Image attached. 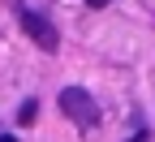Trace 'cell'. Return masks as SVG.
Segmentation results:
<instances>
[{
	"mask_svg": "<svg viewBox=\"0 0 155 142\" xmlns=\"http://www.w3.org/2000/svg\"><path fill=\"white\" fill-rule=\"evenodd\" d=\"M35 116H39V104H35V99H26V104L17 108V125H35Z\"/></svg>",
	"mask_w": 155,
	"mask_h": 142,
	"instance_id": "3957f363",
	"label": "cell"
},
{
	"mask_svg": "<svg viewBox=\"0 0 155 142\" xmlns=\"http://www.w3.org/2000/svg\"><path fill=\"white\" fill-rule=\"evenodd\" d=\"M17 17H22V30H26L43 52H56V48H61V35H56V26L48 22L43 13H35V9H17Z\"/></svg>",
	"mask_w": 155,
	"mask_h": 142,
	"instance_id": "7a4b0ae2",
	"label": "cell"
},
{
	"mask_svg": "<svg viewBox=\"0 0 155 142\" xmlns=\"http://www.w3.org/2000/svg\"><path fill=\"white\" fill-rule=\"evenodd\" d=\"M129 142H147V134H134V138H129Z\"/></svg>",
	"mask_w": 155,
	"mask_h": 142,
	"instance_id": "5b68a950",
	"label": "cell"
},
{
	"mask_svg": "<svg viewBox=\"0 0 155 142\" xmlns=\"http://www.w3.org/2000/svg\"><path fill=\"white\" fill-rule=\"evenodd\" d=\"M0 142H17V138H0Z\"/></svg>",
	"mask_w": 155,
	"mask_h": 142,
	"instance_id": "8992f818",
	"label": "cell"
},
{
	"mask_svg": "<svg viewBox=\"0 0 155 142\" xmlns=\"http://www.w3.org/2000/svg\"><path fill=\"white\" fill-rule=\"evenodd\" d=\"M86 5H91V9H104V5H108V0H86Z\"/></svg>",
	"mask_w": 155,
	"mask_h": 142,
	"instance_id": "277c9868",
	"label": "cell"
},
{
	"mask_svg": "<svg viewBox=\"0 0 155 142\" xmlns=\"http://www.w3.org/2000/svg\"><path fill=\"white\" fill-rule=\"evenodd\" d=\"M61 112L73 121V125H82V129H95V125H99V104H95L82 86H65L61 91Z\"/></svg>",
	"mask_w": 155,
	"mask_h": 142,
	"instance_id": "6da1fadb",
	"label": "cell"
}]
</instances>
